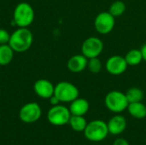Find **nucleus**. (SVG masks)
Segmentation results:
<instances>
[{
  "label": "nucleus",
  "instance_id": "f257e3e1",
  "mask_svg": "<svg viewBox=\"0 0 146 145\" xmlns=\"http://www.w3.org/2000/svg\"><path fill=\"white\" fill-rule=\"evenodd\" d=\"M33 41V33L27 27H20L11 35L9 44L16 52L27 51L32 45Z\"/></svg>",
  "mask_w": 146,
  "mask_h": 145
},
{
  "label": "nucleus",
  "instance_id": "f03ea898",
  "mask_svg": "<svg viewBox=\"0 0 146 145\" xmlns=\"http://www.w3.org/2000/svg\"><path fill=\"white\" fill-rule=\"evenodd\" d=\"M108 125L102 120H94L87 123L84 130L86 138L91 142L98 143L104 140L109 135Z\"/></svg>",
  "mask_w": 146,
  "mask_h": 145
},
{
  "label": "nucleus",
  "instance_id": "7ed1b4c3",
  "mask_svg": "<svg viewBox=\"0 0 146 145\" xmlns=\"http://www.w3.org/2000/svg\"><path fill=\"white\" fill-rule=\"evenodd\" d=\"M104 103L106 108L115 114L122 113L129 104L126 94L117 90L111 91L105 96Z\"/></svg>",
  "mask_w": 146,
  "mask_h": 145
},
{
  "label": "nucleus",
  "instance_id": "20e7f679",
  "mask_svg": "<svg viewBox=\"0 0 146 145\" xmlns=\"http://www.w3.org/2000/svg\"><path fill=\"white\" fill-rule=\"evenodd\" d=\"M13 20L17 26L27 27L34 20V10L33 7L27 3H20L14 10Z\"/></svg>",
  "mask_w": 146,
  "mask_h": 145
},
{
  "label": "nucleus",
  "instance_id": "39448f33",
  "mask_svg": "<svg viewBox=\"0 0 146 145\" xmlns=\"http://www.w3.org/2000/svg\"><path fill=\"white\" fill-rule=\"evenodd\" d=\"M54 95L60 100L61 103H71L79 97L80 91L76 85L71 82L62 81L55 86Z\"/></svg>",
  "mask_w": 146,
  "mask_h": 145
},
{
  "label": "nucleus",
  "instance_id": "423d86ee",
  "mask_svg": "<svg viewBox=\"0 0 146 145\" xmlns=\"http://www.w3.org/2000/svg\"><path fill=\"white\" fill-rule=\"evenodd\" d=\"M70 117L71 113L69 109L60 104L52 106L47 114L49 122L54 126H64L68 124Z\"/></svg>",
  "mask_w": 146,
  "mask_h": 145
},
{
  "label": "nucleus",
  "instance_id": "0eeeda50",
  "mask_svg": "<svg viewBox=\"0 0 146 145\" xmlns=\"http://www.w3.org/2000/svg\"><path fill=\"white\" fill-rule=\"evenodd\" d=\"M115 25V17L109 11L100 12L94 20L95 30L102 35H106L111 32Z\"/></svg>",
  "mask_w": 146,
  "mask_h": 145
},
{
  "label": "nucleus",
  "instance_id": "6e6552de",
  "mask_svg": "<svg viewBox=\"0 0 146 145\" xmlns=\"http://www.w3.org/2000/svg\"><path fill=\"white\" fill-rule=\"evenodd\" d=\"M104 50V43L98 37H89L81 45V54L87 59L98 57Z\"/></svg>",
  "mask_w": 146,
  "mask_h": 145
},
{
  "label": "nucleus",
  "instance_id": "1a4fd4ad",
  "mask_svg": "<svg viewBox=\"0 0 146 145\" xmlns=\"http://www.w3.org/2000/svg\"><path fill=\"white\" fill-rule=\"evenodd\" d=\"M42 115L40 106L37 103L25 104L19 112V117L25 123H33L39 120Z\"/></svg>",
  "mask_w": 146,
  "mask_h": 145
},
{
  "label": "nucleus",
  "instance_id": "9d476101",
  "mask_svg": "<svg viewBox=\"0 0 146 145\" xmlns=\"http://www.w3.org/2000/svg\"><path fill=\"white\" fill-rule=\"evenodd\" d=\"M127 67L128 65L125 60V57L118 55L110 56L105 63L107 72L111 75L115 76L124 73L127 71Z\"/></svg>",
  "mask_w": 146,
  "mask_h": 145
},
{
  "label": "nucleus",
  "instance_id": "9b49d317",
  "mask_svg": "<svg viewBox=\"0 0 146 145\" xmlns=\"http://www.w3.org/2000/svg\"><path fill=\"white\" fill-rule=\"evenodd\" d=\"M35 93L41 98L49 99L54 95L55 86L53 84L47 79H38L33 85Z\"/></svg>",
  "mask_w": 146,
  "mask_h": 145
},
{
  "label": "nucleus",
  "instance_id": "f8f14e48",
  "mask_svg": "<svg viewBox=\"0 0 146 145\" xmlns=\"http://www.w3.org/2000/svg\"><path fill=\"white\" fill-rule=\"evenodd\" d=\"M109 132L112 135L117 136L122 133L127 128V120L121 115H115L107 123Z\"/></svg>",
  "mask_w": 146,
  "mask_h": 145
},
{
  "label": "nucleus",
  "instance_id": "ddd939ff",
  "mask_svg": "<svg viewBox=\"0 0 146 145\" xmlns=\"http://www.w3.org/2000/svg\"><path fill=\"white\" fill-rule=\"evenodd\" d=\"M88 59L82 54H78L71 56L68 61L67 67L68 69L74 73H81L86 68H87Z\"/></svg>",
  "mask_w": 146,
  "mask_h": 145
},
{
  "label": "nucleus",
  "instance_id": "4468645a",
  "mask_svg": "<svg viewBox=\"0 0 146 145\" xmlns=\"http://www.w3.org/2000/svg\"><path fill=\"white\" fill-rule=\"evenodd\" d=\"M68 109L72 115L84 116L88 112L90 109V104L86 99L77 97L70 103V106Z\"/></svg>",
  "mask_w": 146,
  "mask_h": 145
},
{
  "label": "nucleus",
  "instance_id": "2eb2a0df",
  "mask_svg": "<svg viewBox=\"0 0 146 145\" xmlns=\"http://www.w3.org/2000/svg\"><path fill=\"white\" fill-rule=\"evenodd\" d=\"M129 115L138 120H142L146 117V105L142 102L130 103L127 106Z\"/></svg>",
  "mask_w": 146,
  "mask_h": 145
},
{
  "label": "nucleus",
  "instance_id": "dca6fc26",
  "mask_svg": "<svg viewBox=\"0 0 146 145\" xmlns=\"http://www.w3.org/2000/svg\"><path fill=\"white\" fill-rule=\"evenodd\" d=\"M14 57V50L9 44H0V65L5 66L11 62Z\"/></svg>",
  "mask_w": 146,
  "mask_h": 145
},
{
  "label": "nucleus",
  "instance_id": "f3484780",
  "mask_svg": "<svg viewBox=\"0 0 146 145\" xmlns=\"http://www.w3.org/2000/svg\"><path fill=\"white\" fill-rule=\"evenodd\" d=\"M124 57H125V60H126L127 65L133 66V67L139 65L143 61V57H142L140 50H139V49L130 50L126 54V56Z\"/></svg>",
  "mask_w": 146,
  "mask_h": 145
},
{
  "label": "nucleus",
  "instance_id": "a211bd4d",
  "mask_svg": "<svg viewBox=\"0 0 146 145\" xmlns=\"http://www.w3.org/2000/svg\"><path fill=\"white\" fill-rule=\"evenodd\" d=\"M68 124L70 125L71 128L75 132H84L86 127L87 121L84 116L80 115H72L69 119Z\"/></svg>",
  "mask_w": 146,
  "mask_h": 145
},
{
  "label": "nucleus",
  "instance_id": "6ab92c4d",
  "mask_svg": "<svg viewBox=\"0 0 146 145\" xmlns=\"http://www.w3.org/2000/svg\"><path fill=\"white\" fill-rule=\"evenodd\" d=\"M125 94H126V97H127L129 103L142 102L144 99V97H145L144 91L140 88H138V87L129 88Z\"/></svg>",
  "mask_w": 146,
  "mask_h": 145
},
{
  "label": "nucleus",
  "instance_id": "aec40b11",
  "mask_svg": "<svg viewBox=\"0 0 146 145\" xmlns=\"http://www.w3.org/2000/svg\"><path fill=\"white\" fill-rule=\"evenodd\" d=\"M127 9L126 3L121 0H116L113 2L109 9V12L114 16V17H119L121 16Z\"/></svg>",
  "mask_w": 146,
  "mask_h": 145
},
{
  "label": "nucleus",
  "instance_id": "412c9836",
  "mask_svg": "<svg viewBox=\"0 0 146 145\" xmlns=\"http://www.w3.org/2000/svg\"><path fill=\"white\" fill-rule=\"evenodd\" d=\"M87 68L92 73H98L101 72L103 68V63L98 57L90 58L88 59Z\"/></svg>",
  "mask_w": 146,
  "mask_h": 145
},
{
  "label": "nucleus",
  "instance_id": "4be33fe9",
  "mask_svg": "<svg viewBox=\"0 0 146 145\" xmlns=\"http://www.w3.org/2000/svg\"><path fill=\"white\" fill-rule=\"evenodd\" d=\"M10 38V34L5 29L0 28V44H9Z\"/></svg>",
  "mask_w": 146,
  "mask_h": 145
},
{
  "label": "nucleus",
  "instance_id": "5701e85b",
  "mask_svg": "<svg viewBox=\"0 0 146 145\" xmlns=\"http://www.w3.org/2000/svg\"><path fill=\"white\" fill-rule=\"evenodd\" d=\"M113 145H130L129 143L127 142V139L123 138H116L114 142Z\"/></svg>",
  "mask_w": 146,
  "mask_h": 145
},
{
  "label": "nucleus",
  "instance_id": "b1692460",
  "mask_svg": "<svg viewBox=\"0 0 146 145\" xmlns=\"http://www.w3.org/2000/svg\"><path fill=\"white\" fill-rule=\"evenodd\" d=\"M50 104L52 105V106H55V105H58L61 102H60V100L55 96V95H53L52 97H50Z\"/></svg>",
  "mask_w": 146,
  "mask_h": 145
},
{
  "label": "nucleus",
  "instance_id": "393cba45",
  "mask_svg": "<svg viewBox=\"0 0 146 145\" xmlns=\"http://www.w3.org/2000/svg\"><path fill=\"white\" fill-rule=\"evenodd\" d=\"M139 50H140V52H141V55L143 57V61L146 62V44H144Z\"/></svg>",
  "mask_w": 146,
  "mask_h": 145
},
{
  "label": "nucleus",
  "instance_id": "a878e982",
  "mask_svg": "<svg viewBox=\"0 0 146 145\" xmlns=\"http://www.w3.org/2000/svg\"><path fill=\"white\" fill-rule=\"evenodd\" d=\"M145 143H146V138H145Z\"/></svg>",
  "mask_w": 146,
  "mask_h": 145
}]
</instances>
